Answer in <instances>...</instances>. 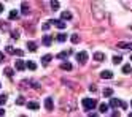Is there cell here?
Returning a JSON list of instances; mask_svg holds the SVG:
<instances>
[{
  "label": "cell",
  "instance_id": "7a4b0ae2",
  "mask_svg": "<svg viewBox=\"0 0 132 117\" xmlns=\"http://www.w3.org/2000/svg\"><path fill=\"white\" fill-rule=\"evenodd\" d=\"M110 106H111V108H118V106H121L122 109H126V108H127V104H126V103H122V101L118 100V98H111V100H110Z\"/></svg>",
  "mask_w": 132,
  "mask_h": 117
},
{
  "label": "cell",
  "instance_id": "7402d4cb",
  "mask_svg": "<svg viewBox=\"0 0 132 117\" xmlns=\"http://www.w3.org/2000/svg\"><path fill=\"white\" fill-rule=\"evenodd\" d=\"M99 109H100V112H103V114H105V112L108 111V104H105V103H102V104L99 106Z\"/></svg>",
  "mask_w": 132,
  "mask_h": 117
},
{
  "label": "cell",
  "instance_id": "b9f144b4",
  "mask_svg": "<svg viewBox=\"0 0 132 117\" xmlns=\"http://www.w3.org/2000/svg\"><path fill=\"white\" fill-rule=\"evenodd\" d=\"M130 106H132V101H130Z\"/></svg>",
  "mask_w": 132,
  "mask_h": 117
},
{
  "label": "cell",
  "instance_id": "484cf974",
  "mask_svg": "<svg viewBox=\"0 0 132 117\" xmlns=\"http://www.w3.org/2000/svg\"><path fill=\"white\" fill-rule=\"evenodd\" d=\"M51 8H53V11H56V9H59V2H57V0H54V2H51Z\"/></svg>",
  "mask_w": 132,
  "mask_h": 117
},
{
  "label": "cell",
  "instance_id": "f35d334b",
  "mask_svg": "<svg viewBox=\"0 0 132 117\" xmlns=\"http://www.w3.org/2000/svg\"><path fill=\"white\" fill-rule=\"evenodd\" d=\"M129 117H132V112H130V114H129Z\"/></svg>",
  "mask_w": 132,
  "mask_h": 117
},
{
  "label": "cell",
  "instance_id": "e575fe53",
  "mask_svg": "<svg viewBox=\"0 0 132 117\" xmlns=\"http://www.w3.org/2000/svg\"><path fill=\"white\" fill-rule=\"evenodd\" d=\"M111 117H119V112H118V111H115V112H113V115H111Z\"/></svg>",
  "mask_w": 132,
  "mask_h": 117
},
{
  "label": "cell",
  "instance_id": "2e32d148",
  "mask_svg": "<svg viewBox=\"0 0 132 117\" xmlns=\"http://www.w3.org/2000/svg\"><path fill=\"white\" fill-rule=\"evenodd\" d=\"M111 60H113V63H115V65H118V63L122 62V57H121V55H113Z\"/></svg>",
  "mask_w": 132,
  "mask_h": 117
},
{
  "label": "cell",
  "instance_id": "52a82bcc",
  "mask_svg": "<svg viewBox=\"0 0 132 117\" xmlns=\"http://www.w3.org/2000/svg\"><path fill=\"white\" fill-rule=\"evenodd\" d=\"M100 77H102V79H111V77H113V73L108 71V70H103V71L100 73Z\"/></svg>",
  "mask_w": 132,
  "mask_h": 117
},
{
  "label": "cell",
  "instance_id": "d4e9b609",
  "mask_svg": "<svg viewBox=\"0 0 132 117\" xmlns=\"http://www.w3.org/2000/svg\"><path fill=\"white\" fill-rule=\"evenodd\" d=\"M132 71V68H130V65H124V66H122V73H124V74H129Z\"/></svg>",
  "mask_w": 132,
  "mask_h": 117
},
{
  "label": "cell",
  "instance_id": "9c48e42d",
  "mask_svg": "<svg viewBox=\"0 0 132 117\" xmlns=\"http://www.w3.org/2000/svg\"><path fill=\"white\" fill-rule=\"evenodd\" d=\"M27 108L35 111V109H38V108H40V104L37 103V101H29V103H27Z\"/></svg>",
  "mask_w": 132,
  "mask_h": 117
},
{
  "label": "cell",
  "instance_id": "30bf717a",
  "mask_svg": "<svg viewBox=\"0 0 132 117\" xmlns=\"http://www.w3.org/2000/svg\"><path fill=\"white\" fill-rule=\"evenodd\" d=\"M8 17H10L11 21H13V19H18V17H19V11H18V9H11V11H10V16H8Z\"/></svg>",
  "mask_w": 132,
  "mask_h": 117
},
{
  "label": "cell",
  "instance_id": "4316f807",
  "mask_svg": "<svg viewBox=\"0 0 132 117\" xmlns=\"http://www.w3.org/2000/svg\"><path fill=\"white\" fill-rule=\"evenodd\" d=\"M6 103V95H0V106Z\"/></svg>",
  "mask_w": 132,
  "mask_h": 117
},
{
  "label": "cell",
  "instance_id": "5b68a950",
  "mask_svg": "<svg viewBox=\"0 0 132 117\" xmlns=\"http://www.w3.org/2000/svg\"><path fill=\"white\" fill-rule=\"evenodd\" d=\"M53 25H56V27H57V28H61V30H62V28H65V22L64 21H59V19H54V21H50Z\"/></svg>",
  "mask_w": 132,
  "mask_h": 117
},
{
  "label": "cell",
  "instance_id": "8d00e7d4",
  "mask_svg": "<svg viewBox=\"0 0 132 117\" xmlns=\"http://www.w3.org/2000/svg\"><path fill=\"white\" fill-rule=\"evenodd\" d=\"M0 13H3V5L0 3Z\"/></svg>",
  "mask_w": 132,
  "mask_h": 117
},
{
  "label": "cell",
  "instance_id": "603a6c76",
  "mask_svg": "<svg viewBox=\"0 0 132 117\" xmlns=\"http://www.w3.org/2000/svg\"><path fill=\"white\" fill-rule=\"evenodd\" d=\"M103 96H111V93H113V90L110 89V87H107V89H103Z\"/></svg>",
  "mask_w": 132,
  "mask_h": 117
},
{
  "label": "cell",
  "instance_id": "f1b7e54d",
  "mask_svg": "<svg viewBox=\"0 0 132 117\" xmlns=\"http://www.w3.org/2000/svg\"><path fill=\"white\" fill-rule=\"evenodd\" d=\"M67 55H69V54L65 52V51H62V52H59V54H57V57H59V59H67Z\"/></svg>",
  "mask_w": 132,
  "mask_h": 117
},
{
  "label": "cell",
  "instance_id": "60d3db41",
  "mask_svg": "<svg viewBox=\"0 0 132 117\" xmlns=\"http://www.w3.org/2000/svg\"><path fill=\"white\" fill-rule=\"evenodd\" d=\"M19 117H24V115H19Z\"/></svg>",
  "mask_w": 132,
  "mask_h": 117
},
{
  "label": "cell",
  "instance_id": "ab89813d",
  "mask_svg": "<svg viewBox=\"0 0 132 117\" xmlns=\"http://www.w3.org/2000/svg\"><path fill=\"white\" fill-rule=\"evenodd\" d=\"M130 60H132V55H130Z\"/></svg>",
  "mask_w": 132,
  "mask_h": 117
},
{
  "label": "cell",
  "instance_id": "f546056e",
  "mask_svg": "<svg viewBox=\"0 0 132 117\" xmlns=\"http://www.w3.org/2000/svg\"><path fill=\"white\" fill-rule=\"evenodd\" d=\"M24 101H26V100L22 98V96H19V98L16 100V104H19V106H22V104H24Z\"/></svg>",
  "mask_w": 132,
  "mask_h": 117
},
{
  "label": "cell",
  "instance_id": "83f0119b",
  "mask_svg": "<svg viewBox=\"0 0 132 117\" xmlns=\"http://www.w3.org/2000/svg\"><path fill=\"white\" fill-rule=\"evenodd\" d=\"M13 54H14V55H18V57H22V55H24V52H22L21 49H14V52H13Z\"/></svg>",
  "mask_w": 132,
  "mask_h": 117
},
{
  "label": "cell",
  "instance_id": "ffe728a7",
  "mask_svg": "<svg viewBox=\"0 0 132 117\" xmlns=\"http://www.w3.org/2000/svg\"><path fill=\"white\" fill-rule=\"evenodd\" d=\"M21 11H22V14L29 13V6H27V3H21Z\"/></svg>",
  "mask_w": 132,
  "mask_h": 117
},
{
  "label": "cell",
  "instance_id": "8992f818",
  "mask_svg": "<svg viewBox=\"0 0 132 117\" xmlns=\"http://www.w3.org/2000/svg\"><path fill=\"white\" fill-rule=\"evenodd\" d=\"M51 60H53V54H46V55H43V57H42V63H43L45 66L48 65Z\"/></svg>",
  "mask_w": 132,
  "mask_h": 117
},
{
  "label": "cell",
  "instance_id": "ac0fdd59",
  "mask_svg": "<svg viewBox=\"0 0 132 117\" xmlns=\"http://www.w3.org/2000/svg\"><path fill=\"white\" fill-rule=\"evenodd\" d=\"M26 66L29 68V70H32V71H34V70H37V63H35V62H27V63H26Z\"/></svg>",
  "mask_w": 132,
  "mask_h": 117
},
{
  "label": "cell",
  "instance_id": "836d02e7",
  "mask_svg": "<svg viewBox=\"0 0 132 117\" xmlns=\"http://www.w3.org/2000/svg\"><path fill=\"white\" fill-rule=\"evenodd\" d=\"M5 115V109L3 108H0V117H3Z\"/></svg>",
  "mask_w": 132,
  "mask_h": 117
},
{
  "label": "cell",
  "instance_id": "ba28073f",
  "mask_svg": "<svg viewBox=\"0 0 132 117\" xmlns=\"http://www.w3.org/2000/svg\"><path fill=\"white\" fill-rule=\"evenodd\" d=\"M14 66H16V70H19V71H22L24 68H26V63L22 62V60H16V63H14Z\"/></svg>",
  "mask_w": 132,
  "mask_h": 117
},
{
  "label": "cell",
  "instance_id": "8fae6325",
  "mask_svg": "<svg viewBox=\"0 0 132 117\" xmlns=\"http://www.w3.org/2000/svg\"><path fill=\"white\" fill-rule=\"evenodd\" d=\"M94 59H96L97 62H102V60H105V54H102V52H96V54H94Z\"/></svg>",
  "mask_w": 132,
  "mask_h": 117
},
{
  "label": "cell",
  "instance_id": "4fadbf2b",
  "mask_svg": "<svg viewBox=\"0 0 132 117\" xmlns=\"http://www.w3.org/2000/svg\"><path fill=\"white\" fill-rule=\"evenodd\" d=\"M118 47H122V49H132V43H118Z\"/></svg>",
  "mask_w": 132,
  "mask_h": 117
},
{
  "label": "cell",
  "instance_id": "5bb4252c",
  "mask_svg": "<svg viewBox=\"0 0 132 117\" xmlns=\"http://www.w3.org/2000/svg\"><path fill=\"white\" fill-rule=\"evenodd\" d=\"M56 40H57V41H65V40H67V33H59L57 36H56Z\"/></svg>",
  "mask_w": 132,
  "mask_h": 117
},
{
  "label": "cell",
  "instance_id": "e0dca14e",
  "mask_svg": "<svg viewBox=\"0 0 132 117\" xmlns=\"http://www.w3.org/2000/svg\"><path fill=\"white\" fill-rule=\"evenodd\" d=\"M61 68H62V70H65V71H70V70H72V65H70L69 62H64V63L61 65Z\"/></svg>",
  "mask_w": 132,
  "mask_h": 117
},
{
  "label": "cell",
  "instance_id": "4dcf8cb0",
  "mask_svg": "<svg viewBox=\"0 0 132 117\" xmlns=\"http://www.w3.org/2000/svg\"><path fill=\"white\" fill-rule=\"evenodd\" d=\"M50 27H51V22L48 21V22H45V24H43V30H50Z\"/></svg>",
  "mask_w": 132,
  "mask_h": 117
},
{
  "label": "cell",
  "instance_id": "6da1fadb",
  "mask_svg": "<svg viewBox=\"0 0 132 117\" xmlns=\"http://www.w3.org/2000/svg\"><path fill=\"white\" fill-rule=\"evenodd\" d=\"M83 108L86 109V111H89V109H94L97 106V100H94V98H83Z\"/></svg>",
  "mask_w": 132,
  "mask_h": 117
},
{
  "label": "cell",
  "instance_id": "d6986e66",
  "mask_svg": "<svg viewBox=\"0 0 132 117\" xmlns=\"http://www.w3.org/2000/svg\"><path fill=\"white\" fill-rule=\"evenodd\" d=\"M61 17L64 19V21H65V19H67V21H69V19H72V13H70V11H64Z\"/></svg>",
  "mask_w": 132,
  "mask_h": 117
},
{
  "label": "cell",
  "instance_id": "7c38bea8",
  "mask_svg": "<svg viewBox=\"0 0 132 117\" xmlns=\"http://www.w3.org/2000/svg\"><path fill=\"white\" fill-rule=\"evenodd\" d=\"M27 47H29V51L35 52V51H37V43H34V41H27Z\"/></svg>",
  "mask_w": 132,
  "mask_h": 117
},
{
  "label": "cell",
  "instance_id": "74e56055",
  "mask_svg": "<svg viewBox=\"0 0 132 117\" xmlns=\"http://www.w3.org/2000/svg\"><path fill=\"white\" fill-rule=\"evenodd\" d=\"M88 117H99V115H97V114H89Z\"/></svg>",
  "mask_w": 132,
  "mask_h": 117
},
{
  "label": "cell",
  "instance_id": "3957f363",
  "mask_svg": "<svg viewBox=\"0 0 132 117\" xmlns=\"http://www.w3.org/2000/svg\"><path fill=\"white\" fill-rule=\"evenodd\" d=\"M77 62L81 63V65L86 63V62H88V52H84V51L78 52V54H77Z\"/></svg>",
  "mask_w": 132,
  "mask_h": 117
},
{
  "label": "cell",
  "instance_id": "277c9868",
  "mask_svg": "<svg viewBox=\"0 0 132 117\" xmlns=\"http://www.w3.org/2000/svg\"><path fill=\"white\" fill-rule=\"evenodd\" d=\"M45 108L48 109V111H53V108H54V104H53V98H51V96H48V98L45 100Z\"/></svg>",
  "mask_w": 132,
  "mask_h": 117
},
{
  "label": "cell",
  "instance_id": "d590c367",
  "mask_svg": "<svg viewBox=\"0 0 132 117\" xmlns=\"http://www.w3.org/2000/svg\"><path fill=\"white\" fill-rule=\"evenodd\" d=\"M3 59H5V55H3L2 52H0V62H3Z\"/></svg>",
  "mask_w": 132,
  "mask_h": 117
},
{
  "label": "cell",
  "instance_id": "44dd1931",
  "mask_svg": "<svg viewBox=\"0 0 132 117\" xmlns=\"http://www.w3.org/2000/svg\"><path fill=\"white\" fill-rule=\"evenodd\" d=\"M70 40H72V43H75V44H77V43H80V36H78L77 33H73V35L70 36Z\"/></svg>",
  "mask_w": 132,
  "mask_h": 117
},
{
  "label": "cell",
  "instance_id": "1f68e13d",
  "mask_svg": "<svg viewBox=\"0 0 132 117\" xmlns=\"http://www.w3.org/2000/svg\"><path fill=\"white\" fill-rule=\"evenodd\" d=\"M11 36H13V38H18V36H19V32H18V30H13V32H11Z\"/></svg>",
  "mask_w": 132,
  "mask_h": 117
},
{
  "label": "cell",
  "instance_id": "9a60e30c",
  "mask_svg": "<svg viewBox=\"0 0 132 117\" xmlns=\"http://www.w3.org/2000/svg\"><path fill=\"white\" fill-rule=\"evenodd\" d=\"M51 40H53V38H51L50 35L43 36V44H45V46H50V44H51Z\"/></svg>",
  "mask_w": 132,
  "mask_h": 117
},
{
  "label": "cell",
  "instance_id": "cb8c5ba5",
  "mask_svg": "<svg viewBox=\"0 0 132 117\" xmlns=\"http://www.w3.org/2000/svg\"><path fill=\"white\" fill-rule=\"evenodd\" d=\"M3 73H5L6 76H10V77H11L14 71H13V68H10V66H6V68H5V71H3Z\"/></svg>",
  "mask_w": 132,
  "mask_h": 117
},
{
  "label": "cell",
  "instance_id": "d6a6232c",
  "mask_svg": "<svg viewBox=\"0 0 132 117\" xmlns=\"http://www.w3.org/2000/svg\"><path fill=\"white\" fill-rule=\"evenodd\" d=\"M6 52H14V49H13L11 46H8V47H6Z\"/></svg>",
  "mask_w": 132,
  "mask_h": 117
}]
</instances>
